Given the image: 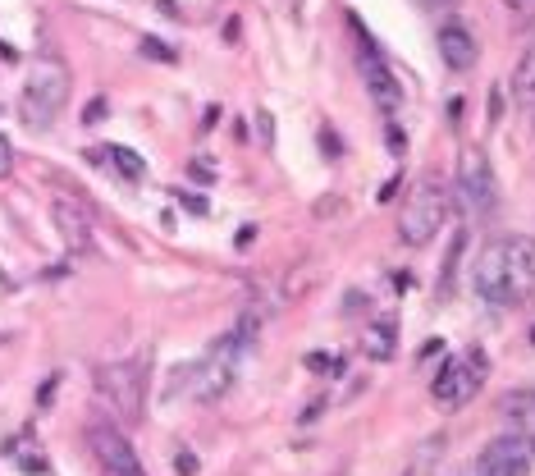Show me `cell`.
Returning <instances> with one entry per match:
<instances>
[{"label": "cell", "instance_id": "17", "mask_svg": "<svg viewBox=\"0 0 535 476\" xmlns=\"http://www.w3.org/2000/svg\"><path fill=\"white\" fill-rule=\"evenodd\" d=\"M10 170H14V142L0 133V179H5Z\"/></svg>", "mask_w": 535, "mask_h": 476}, {"label": "cell", "instance_id": "8", "mask_svg": "<svg viewBox=\"0 0 535 476\" xmlns=\"http://www.w3.org/2000/svg\"><path fill=\"white\" fill-rule=\"evenodd\" d=\"M353 28H357V74H362V83H366V92H371L375 106L385 110V115H394V110L403 106V87H398L389 60L380 55V46L366 37L362 23H353Z\"/></svg>", "mask_w": 535, "mask_h": 476}, {"label": "cell", "instance_id": "11", "mask_svg": "<svg viewBox=\"0 0 535 476\" xmlns=\"http://www.w3.org/2000/svg\"><path fill=\"white\" fill-rule=\"evenodd\" d=\"M51 220H55V229H60V238H65V248L74 252V257L92 252V216H87L83 202H74V197H55Z\"/></svg>", "mask_w": 535, "mask_h": 476}, {"label": "cell", "instance_id": "13", "mask_svg": "<svg viewBox=\"0 0 535 476\" xmlns=\"http://www.w3.org/2000/svg\"><path fill=\"white\" fill-rule=\"evenodd\" d=\"M499 412H503V426H508V431L535 444V390H508Z\"/></svg>", "mask_w": 535, "mask_h": 476}, {"label": "cell", "instance_id": "16", "mask_svg": "<svg viewBox=\"0 0 535 476\" xmlns=\"http://www.w3.org/2000/svg\"><path fill=\"white\" fill-rule=\"evenodd\" d=\"M28 444H33V440H10V444H5V458H10V463H19L23 472H42L46 458L37 454V449H28Z\"/></svg>", "mask_w": 535, "mask_h": 476}, {"label": "cell", "instance_id": "2", "mask_svg": "<svg viewBox=\"0 0 535 476\" xmlns=\"http://www.w3.org/2000/svg\"><path fill=\"white\" fill-rule=\"evenodd\" d=\"M69 92H74V74L60 55H37L28 74H23V92H19V119L23 129H51L55 119L65 115Z\"/></svg>", "mask_w": 535, "mask_h": 476}, {"label": "cell", "instance_id": "4", "mask_svg": "<svg viewBox=\"0 0 535 476\" xmlns=\"http://www.w3.org/2000/svg\"><path fill=\"white\" fill-rule=\"evenodd\" d=\"M238 353H243V335H225L215 339L211 348L202 353V362H193V367L183 371V380H188V399L193 403H220L229 394V385H234L238 376Z\"/></svg>", "mask_w": 535, "mask_h": 476}, {"label": "cell", "instance_id": "7", "mask_svg": "<svg viewBox=\"0 0 535 476\" xmlns=\"http://www.w3.org/2000/svg\"><path fill=\"white\" fill-rule=\"evenodd\" d=\"M453 197H458V211L467 220H485L494 206V170L485 161L481 147H467L458 165V179H453Z\"/></svg>", "mask_w": 535, "mask_h": 476}, {"label": "cell", "instance_id": "6", "mask_svg": "<svg viewBox=\"0 0 535 476\" xmlns=\"http://www.w3.org/2000/svg\"><path fill=\"white\" fill-rule=\"evenodd\" d=\"M485 371H490V362H485L481 348H462L458 357H449V362L435 371L430 399H435L439 408H462V403H471L476 390L485 385Z\"/></svg>", "mask_w": 535, "mask_h": 476}, {"label": "cell", "instance_id": "10", "mask_svg": "<svg viewBox=\"0 0 535 476\" xmlns=\"http://www.w3.org/2000/svg\"><path fill=\"white\" fill-rule=\"evenodd\" d=\"M531 463H535V444L508 431V435H499V440L485 444L476 472L481 476H531Z\"/></svg>", "mask_w": 535, "mask_h": 476}, {"label": "cell", "instance_id": "15", "mask_svg": "<svg viewBox=\"0 0 535 476\" xmlns=\"http://www.w3.org/2000/svg\"><path fill=\"white\" fill-rule=\"evenodd\" d=\"M110 152V161H115V170L129 179V184H142L147 179V161H142L138 152H129V147H106Z\"/></svg>", "mask_w": 535, "mask_h": 476}, {"label": "cell", "instance_id": "1", "mask_svg": "<svg viewBox=\"0 0 535 476\" xmlns=\"http://www.w3.org/2000/svg\"><path fill=\"white\" fill-rule=\"evenodd\" d=\"M471 284L485 307L513 312L535 293V238L526 234H503L490 238L471 266Z\"/></svg>", "mask_w": 535, "mask_h": 476}, {"label": "cell", "instance_id": "18", "mask_svg": "<svg viewBox=\"0 0 535 476\" xmlns=\"http://www.w3.org/2000/svg\"><path fill=\"white\" fill-rule=\"evenodd\" d=\"M458 0H421V10H430V14H444V10H453Z\"/></svg>", "mask_w": 535, "mask_h": 476}, {"label": "cell", "instance_id": "12", "mask_svg": "<svg viewBox=\"0 0 535 476\" xmlns=\"http://www.w3.org/2000/svg\"><path fill=\"white\" fill-rule=\"evenodd\" d=\"M439 55H444V65H449L453 74H467V69L481 60V46H476L467 23H444V28H439Z\"/></svg>", "mask_w": 535, "mask_h": 476}, {"label": "cell", "instance_id": "14", "mask_svg": "<svg viewBox=\"0 0 535 476\" xmlns=\"http://www.w3.org/2000/svg\"><path fill=\"white\" fill-rule=\"evenodd\" d=\"M513 101L522 106V115L535 119V37H531V46L522 51V60H517V69H513Z\"/></svg>", "mask_w": 535, "mask_h": 476}, {"label": "cell", "instance_id": "5", "mask_svg": "<svg viewBox=\"0 0 535 476\" xmlns=\"http://www.w3.org/2000/svg\"><path fill=\"white\" fill-rule=\"evenodd\" d=\"M97 390L129 426L142 422V408H147V357H124V362L101 367L97 371Z\"/></svg>", "mask_w": 535, "mask_h": 476}, {"label": "cell", "instance_id": "3", "mask_svg": "<svg viewBox=\"0 0 535 476\" xmlns=\"http://www.w3.org/2000/svg\"><path fill=\"white\" fill-rule=\"evenodd\" d=\"M444 216H449V193H444V184L435 174H421L417 184L407 188L403 206H398V238L421 248V243H430L439 234Z\"/></svg>", "mask_w": 535, "mask_h": 476}, {"label": "cell", "instance_id": "9", "mask_svg": "<svg viewBox=\"0 0 535 476\" xmlns=\"http://www.w3.org/2000/svg\"><path fill=\"white\" fill-rule=\"evenodd\" d=\"M92 454H97V463H101V476H147L142 458L133 454L129 435L110 422L92 426Z\"/></svg>", "mask_w": 535, "mask_h": 476}]
</instances>
